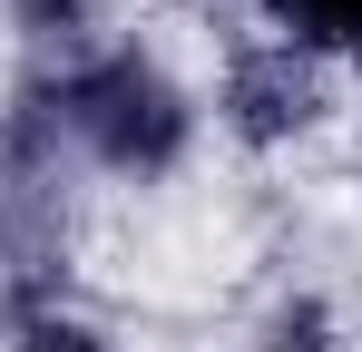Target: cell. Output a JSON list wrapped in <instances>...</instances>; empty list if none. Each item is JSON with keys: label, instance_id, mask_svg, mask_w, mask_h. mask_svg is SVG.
<instances>
[{"label": "cell", "instance_id": "obj_1", "mask_svg": "<svg viewBox=\"0 0 362 352\" xmlns=\"http://www.w3.org/2000/svg\"><path fill=\"white\" fill-rule=\"evenodd\" d=\"M40 117H49L59 137H78L98 167H118V176H167L186 157V137H196L186 88L157 69V59H137V49L78 59L59 88L40 98Z\"/></svg>", "mask_w": 362, "mask_h": 352}, {"label": "cell", "instance_id": "obj_4", "mask_svg": "<svg viewBox=\"0 0 362 352\" xmlns=\"http://www.w3.org/2000/svg\"><path fill=\"white\" fill-rule=\"evenodd\" d=\"M323 333H333L323 303H284V313L264 323V352H323Z\"/></svg>", "mask_w": 362, "mask_h": 352}, {"label": "cell", "instance_id": "obj_2", "mask_svg": "<svg viewBox=\"0 0 362 352\" xmlns=\"http://www.w3.org/2000/svg\"><path fill=\"white\" fill-rule=\"evenodd\" d=\"M313 108H323V88H313V59L303 49H245L235 69H226V127L235 137H255V147H274V137H294V127H313Z\"/></svg>", "mask_w": 362, "mask_h": 352}, {"label": "cell", "instance_id": "obj_5", "mask_svg": "<svg viewBox=\"0 0 362 352\" xmlns=\"http://www.w3.org/2000/svg\"><path fill=\"white\" fill-rule=\"evenodd\" d=\"M20 352H108L88 323H69V313H30L20 323Z\"/></svg>", "mask_w": 362, "mask_h": 352}, {"label": "cell", "instance_id": "obj_6", "mask_svg": "<svg viewBox=\"0 0 362 352\" xmlns=\"http://www.w3.org/2000/svg\"><path fill=\"white\" fill-rule=\"evenodd\" d=\"M20 10V30H40V40H78L88 30V0H10Z\"/></svg>", "mask_w": 362, "mask_h": 352}, {"label": "cell", "instance_id": "obj_3", "mask_svg": "<svg viewBox=\"0 0 362 352\" xmlns=\"http://www.w3.org/2000/svg\"><path fill=\"white\" fill-rule=\"evenodd\" d=\"M284 49H362V0H264Z\"/></svg>", "mask_w": 362, "mask_h": 352}]
</instances>
